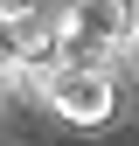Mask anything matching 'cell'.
<instances>
[{
  "label": "cell",
  "mask_w": 139,
  "mask_h": 146,
  "mask_svg": "<svg viewBox=\"0 0 139 146\" xmlns=\"http://www.w3.org/2000/svg\"><path fill=\"white\" fill-rule=\"evenodd\" d=\"M139 42V7L132 0H70L63 7V49L77 70H111Z\"/></svg>",
  "instance_id": "6da1fadb"
},
{
  "label": "cell",
  "mask_w": 139,
  "mask_h": 146,
  "mask_svg": "<svg viewBox=\"0 0 139 146\" xmlns=\"http://www.w3.org/2000/svg\"><path fill=\"white\" fill-rule=\"evenodd\" d=\"M111 104H118L111 70H77V63H70L63 84H56V98H49V111H63L70 125H104V118H111Z\"/></svg>",
  "instance_id": "7a4b0ae2"
},
{
  "label": "cell",
  "mask_w": 139,
  "mask_h": 146,
  "mask_svg": "<svg viewBox=\"0 0 139 146\" xmlns=\"http://www.w3.org/2000/svg\"><path fill=\"white\" fill-rule=\"evenodd\" d=\"M42 14V0H0V21L7 28H21V21H35Z\"/></svg>",
  "instance_id": "3957f363"
},
{
  "label": "cell",
  "mask_w": 139,
  "mask_h": 146,
  "mask_svg": "<svg viewBox=\"0 0 139 146\" xmlns=\"http://www.w3.org/2000/svg\"><path fill=\"white\" fill-rule=\"evenodd\" d=\"M42 7H56V14H63V7H70V0H42Z\"/></svg>",
  "instance_id": "277c9868"
},
{
  "label": "cell",
  "mask_w": 139,
  "mask_h": 146,
  "mask_svg": "<svg viewBox=\"0 0 139 146\" xmlns=\"http://www.w3.org/2000/svg\"><path fill=\"white\" fill-rule=\"evenodd\" d=\"M125 63H132V70H139V42H132V56H125Z\"/></svg>",
  "instance_id": "5b68a950"
}]
</instances>
